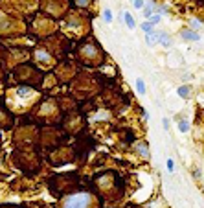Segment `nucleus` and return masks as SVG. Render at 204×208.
Instances as JSON below:
<instances>
[{
  "label": "nucleus",
  "instance_id": "1",
  "mask_svg": "<svg viewBox=\"0 0 204 208\" xmlns=\"http://www.w3.org/2000/svg\"><path fill=\"white\" fill-rule=\"evenodd\" d=\"M88 201H90L88 194H76L65 203V208H86Z\"/></svg>",
  "mask_w": 204,
  "mask_h": 208
},
{
  "label": "nucleus",
  "instance_id": "2",
  "mask_svg": "<svg viewBox=\"0 0 204 208\" xmlns=\"http://www.w3.org/2000/svg\"><path fill=\"white\" fill-rule=\"evenodd\" d=\"M158 39H160V31H153V33H149V35H145V42H147L149 46L156 44Z\"/></svg>",
  "mask_w": 204,
  "mask_h": 208
},
{
  "label": "nucleus",
  "instance_id": "3",
  "mask_svg": "<svg viewBox=\"0 0 204 208\" xmlns=\"http://www.w3.org/2000/svg\"><path fill=\"white\" fill-rule=\"evenodd\" d=\"M182 37H184L186 41H199V39H201V37H199V33H195V31H190V29L182 31Z\"/></svg>",
  "mask_w": 204,
  "mask_h": 208
},
{
  "label": "nucleus",
  "instance_id": "4",
  "mask_svg": "<svg viewBox=\"0 0 204 208\" xmlns=\"http://www.w3.org/2000/svg\"><path fill=\"white\" fill-rule=\"evenodd\" d=\"M178 96L180 98H190V87H188V85L178 87Z\"/></svg>",
  "mask_w": 204,
  "mask_h": 208
},
{
  "label": "nucleus",
  "instance_id": "5",
  "mask_svg": "<svg viewBox=\"0 0 204 208\" xmlns=\"http://www.w3.org/2000/svg\"><path fill=\"white\" fill-rule=\"evenodd\" d=\"M158 41L162 42L164 46H169V44H171V39H169V35H165L164 31H160V39H158Z\"/></svg>",
  "mask_w": 204,
  "mask_h": 208
},
{
  "label": "nucleus",
  "instance_id": "6",
  "mask_svg": "<svg viewBox=\"0 0 204 208\" xmlns=\"http://www.w3.org/2000/svg\"><path fill=\"white\" fill-rule=\"evenodd\" d=\"M123 17H125V24H127L129 28H134V19H133V15H131V13H125Z\"/></svg>",
  "mask_w": 204,
  "mask_h": 208
},
{
  "label": "nucleus",
  "instance_id": "7",
  "mask_svg": "<svg viewBox=\"0 0 204 208\" xmlns=\"http://www.w3.org/2000/svg\"><path fill=\"white\" fill-rule=\"evenodd\" d=\"M160 20H162V17H160V15H151L149 19H147V22H149V24H153V26H154V24H158Z\"/></svg>",
  "mask_w": 204,
  "mask_h": 208
},
{
  "label": "nucleus",
  "instance_id": "8",
  "mask_svg": "<svg viewBox=\"0 0 204 208\" xmlns=\"http://www.w3.org/2000/svg\"><path fill=\"white\" fill-rule=\"evenodd\" d=\"M142 29L145 31V35H149V33H153V24H149V22L145 20V22L142 24Z\"/></svg>",
  "mask_w": 204,
  "mask_h": 208
},
{
  "label": "nucleus",
  "instance_id": "9",
  "mask_svg": "<svg viewBox=\"0 0 204 208\" xmlns=\"http://www.w3.org/2000/svg\"><path fill=\"white\" fill-rule=\"evenodd\" d=\"M136 88H138V92H140V94H144V92H145V85H144L142 79H138V81H136Z\"/></svg>",
  "mask_w": 204,
  "mask_h": 208
},
{
  "label": "nucleus",
  "instance_id": "10",
  "mask_svg": "<svg viewBox=\"0 0 204 208\" xmlns=\"http://www.w3.org/2000/svg\"><path fill=\"white\" fill-rule=\"evenodd\" d=\"M138 153L144 155V157H149V153L145 151V144H138Z\"/></svg>",
  "mask_w": 204,
  "mask_h": 208
},
{
  "label": "nucleus",
  "instance_id": "11",
  "mask_svg": "<svg viewBox=\"0 0 204 208\" xmlns=\"http://www.w3.org/2000/svg\"><path fill=\"white\" fill-rule=\"evenodd\" d=\"M178 129H180L182 133H186V131L190 129V124H188V122H180V124H178Z\"/></svg>",
  "mask_w": 204,
  "mask_h": 208
},
{
  "label": "nucleus",
  "instance_id": "12",
  "mask_svg": "<svg viewBox=\"0 0 204 208\" xmlns=\"http://www.w3.org/2000/svg\"><path fill=\"white\" fill-rule=\"evenodd\" d=\"M133 4H134L136 9H142V8H144V0H133Z\"/></svg>",
  "mask_w": 204,
  "mask_h": 208
},
{
  "label": "nucleus",
  "instance_id": "13",
  "mask_svg": "<svg viewBox=\"0 0 204 208\" xmlns=\"http://www.w3.org/2000/svg\"><path fill=\"white\" fill-rule=\"evenodd\" d=\"M110 20H112V11L105 9V22H110Z\"/></svg>",
  "mask_w": 204,
  "mask_h": 208
},
{
  "label": "nucleus",
  "instance_id": "14",
  "mask_svg": "<svg viewBox=\"0 0 204 208\" xmlns=\"http://www.w3.org/2000/svg\"><path fill=\"white\" fill-rule=\"evenodd\" d=\"M167 169H169V171H173V169H175V162H173L171 158L167 160Z\"/></svg>",
  "mask_w": 204,
  "mask_h": 208
},
{
  "label": "nucleus",
  "instance_id": "15",
  "mask_svg": "<svg viewBox=\"0 0 204 208\" xmlns=\"http://www.w3.org/2000/svg\"><path fill=\"white\" fill-rule=\"evenodd\" d=\"M151 15H153V8H151V6H149V8H145V17L149 19Z\"/></svg>",
  "mask_w": 204,
  "mask_h": 208
},
{
  "label": "nucleus",
  "instance_id": "16",
  "mask_svg": "<svg viewBox=\"0 0 204 208\" xmlns=\"http://www.w3.org/2000/svg\"><path fill=\"white\" fill-rule=\"evenodd\" d=\"M191 26H193V28H199V26H201V22H199V20H191Z\"/></svg>",
  "mask_w": 204,
  "mask_h": 208
},
{
  "label": "nucleus",
  "instance_id": "17",
  "mask_svg": "<svg viewBox=\"0 0 204 208\" xmlns=\"http://www.w3.org/2000/svg\"><path fill=\"white\" fill-rule=\"evenodd\" d=\"M86 2H88V0H79V4H81V6H85Z\"/></svg>",
  "mask_w": 204,
  "mask_h": 208
}]
</instances>
